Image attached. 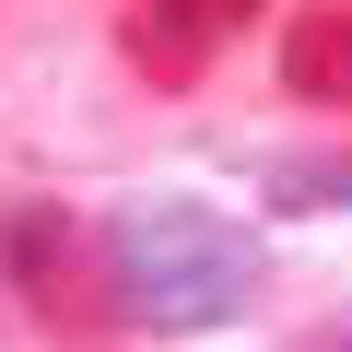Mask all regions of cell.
<instances>
[{"mask_svg":"<svg viewBox=\"0 0 352 352\" xmlns=\"http://www.w3.org/2000/svg\"><path fill=\"white\" fill-rule=\"evenodd\" d=\"M106 305L129 317V329H153V340H176V329H223L247 294H258V247H247V223H223L212 200H129L118 223H106Z\"/></svg>","mask_w":352,"mask_h":352,"instance_id":"1","label":"cell"},{"mask_svg":"<svg viewBox=\"0 0 352 352\" xmlns=\"http://www.w3.org/2000/svg\"><path fill=\"white\" fill-rule=\"evenodd\" d=\"M247 12V0H141L129 12V59H153V71H200L212 59V36Z\"/></svg>","mask_w":352,"mask_h":352,"instance_id":"2","label":"cell"},{"mask_svg":"<svg viewBox=\"0 0 352 352\" xmlns=\"http://www.w3.org/2000/svg\"><path fill=\"white\" fill-rule=\"evenodd\" d=\"M282 82H294V94L352 106V0H329V12H305V24L282 36Z\"/></svg>","mask_w":352,"mask_h":352,"instance_id":"3","label":"cell"},{"mask_svg":"<svg viewBox=\"0 0 352 352\" xmlns=\"http://www.w3.org/2000/svg\"><path fill=\"white\" fill-rule=\"evenodd\" d=\"M282 200H352L340 164H282Z\"/></svg>","mask_w":352,"mask_h":352,"instance_id":"4","label":"cell"},{"mask_svg":"<svg viewBox=\"0 0 352 352\" xmlns=\"http://www.w3.org/2000/svg\"><path fill=\"white\" fill-rule=\"evenodd\" d=\"M329 352H352V329H340V340H329Z\"/></svg>","mask_w":352,"mask_h":352,"instance_id":"5","label":"cell"}]
</instances>
